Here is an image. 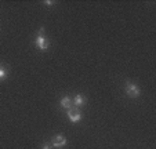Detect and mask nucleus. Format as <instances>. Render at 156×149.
Here are the masks:
<instances>
[{"mask_svg": "<svg viewBox=\"0 0 156 149\" xmlns=\"http://www.w3.org/2000/svg\"><path fill=\"white\" fill-rule=\"evenodd\" d=\"M59 105H61V108L66 109V111H68V109H71L72 106H73V104H72V98H71V97H68V95L64 97V98L61 99Z\"/></svg>", "mask_w": 156, "mask_h": 149, "instance_id": "6", "label": "nucleus"}, {"mask_svg": "<svg viewBox=\"0 0 156 149\" xmlns=\"http://www.w3.org/2000/svg\"><path fill=\"white\" fill-rule=\"evenodd\" d=\"M126 94L130 97V98H138L140 94H141V90L137 84L131 82H127L126 83Z\"/></svg>", "mask_w": 156, "mask_h": 149, "instance_id": "2", "label": "nucleus"}, {"mask_svg": "<svg viewBox=\"0 0 156 149\" xmlns=\"http://www.w3.org/2000/svg\"><path fill=\"white\" fill-rule=\"evenodd\" d=\"M72 104H73L75 108H80V106H83L86 104V98L82 95V94H76L75 98L72 99Z\"/></svg>", "mask_w": 156, "mask_h": 149, "instance_id": "5", "label": "nucleus"}, {"mask_svg": "<svg viewBox=\"0 0 156 149\" xmlns=\"http://www.w3.org/2000/svg\"><path fill=\"white\" fill-rule=\"evenodd\" d=\"M7 76V69L6 68H0V79H4Z\"/></svg>", "mask_w": 156, "mask_h": 149, "instance_id": "7", "label": "nucleus"}, {"mask_svg": "<svg viewBox=\"0 0 156 149\" xmlns=\"http://www.w3.org/2000/svg\"><path fill=\"white\" fill-rule=\"evenodd\" d=\"M44 4H46L47 7H50L51 4H54V2H44Z\"/></svg>", "mask_w": 156, "mask_h": 149, "instance_id": "9", "label": "nucleus"}, {"mask_svg": "<svg viewBox=\"0 0 156 149\" xmlns=\"http://www.w3.org/2000/svg\"><path fill=\"white\" fill-rule=\"evenodd\" d=\"M66 138H65V135H62V134H57V135H54L53 138H51V145H53V148H62V146H65L66 145Z\"/></svg>", "mask_w": 156, "mask_h": 149, "instance_id": "4", "label": "nucleus"}, {"mask_svg": "<svg viewBox=\"0 0 156 149\" xmlns=\"http://www.w3.org/2000/svg\"><path fill=\"white\" fill-rule=\"evenodd\" d=\"M35 44L40 50H43V51L48 48V39L46 37V35H44V28H40V29H39L37 36H36V39H35Z\"/></svg>", "mask_w": 156, "mask_h": 149, "instance_id": "1", "label": "nucleus"}, {"mask_svg": "<svg viewBox=\"0 0 156 149\" xmlns=\"http://www.w3.org/2000/svg\"><path fill=\"white\" fill-rule=\"evenodd\" d=\"M41 149H53V145H51V144H43Z\"/></svg>", "mask_w": 156, "mask_h": 149, "instance_id": "8", "label": "nucleus"}, {"mask_svg": "<svg viewBox=\"0 0 156 149\" xmlns=\"http://www.w3.org/2000/svg\"><path fill=\"white\" fill-rule=\"evenodd\" d=\"M66 115H68L69 120H71L72 123H77L82 120V113H80L79 108H75V106H72L71 109H68L66 111Z\"/></svg>", "mask_w": 156, "mask_h": 149, "instance_id": "3", "label": "nucleus"}]
</instances>
